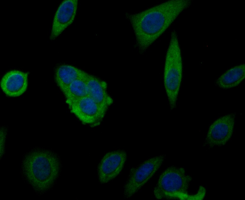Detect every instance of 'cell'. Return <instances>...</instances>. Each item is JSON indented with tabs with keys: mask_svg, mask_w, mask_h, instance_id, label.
Here are the masks:
<instances>
[{
	"mask_svg": "<svg viewBox=\"0 0 245 200\" xmlns=\"http://www.w3.org/2000/svg\"><path fill=\"white\" fill-rule=\"evenodd\" d=\"M235 114L226 115L214 121L210 126L205 143L210 147L224 145L231 138L233 133Z\"/></svg>",
	"mask_w": 245,
	"mask_h": 200,
	"instance_id": "52a82bcc",
	"label": "cell"
},
{
	"mask_svg": "<svg viewBox=\"0 0 245 200\" xmlns=\"http://www.w3.org/2000/svg\"><path fill=\"white\" fill-rule=\"evenodd\" d=\"M166 158V155H160L132 167L124 186V197L130 198L138 191L155 173Z\"/></svg>",
	"mask_w": 245,
	"mask_h": 200,
	"instance_id": "5b68a950",
	"label": "cell"
},
{
	"mask_svg": "<svg viewBox=\"0 0 245 200\" xmlns=\"http://www.w3.org/2000/svg\"><path fill=\"white\" fill-rule=\"evenodd\" d=\"M6 132L4 128H3L1 129L0 130V138H1V151L3 152L4 148V141L6 136Z\"/></svg>",
	"mask_w": 245,
	"mask_h": 200,
	"instance_id": "9a60e30c",
	"label": "cell"
},
{
	"mask_svg": "<svg viewBox=\"0 0 245 200\" xmlns=\"http://www.w3.org/2000/svg\"><path fill=\"white\" fill-rule=\"evenodd\" d=\"M192 178L182 168L171 166L160 175L154 189V194L158 199L202 200L205 190L200 187L196 194L190 195L188 190Z\"/></svg>",
	"mask_w": 245,
	"mask_h": 200,
	"instance_id": "3957f363",
	"label": "cell"
},
{
	"mask_svg": "<svg viewBox=\"0 0 245 200\" xmlns=\"http://www.w3.org/2000/svg\"><path fill=\"white\" fill-rule=\"evenodd\" d=\"M67 104L71 112L82 123L90 127L99 125L106 113L88 96Z\"/></svg>",
	"mask_w": 245,
	"mask_h": 200,
	"instance_id": "8992f818",
	"label": "cell"
},
{
	"mask_svg": "<svg viewBox=\"0 0 245 200\" xmlns=\"http://www.w3.org/2000/svg\"><path fill=\"white\" fill-rule=\"evenodd\" d=\"M183 65L177 34L171 33L167 51L164 72V85L171 110L176 107L181 82Z\"/></svg>",
	"mask_w": 245,
	"mask_h": 200,
	"instance_id": "277c9868",
	"label": "cell"
},
{
	"mask_svg": "<svg viewBox=\"0 0 245 200\" xmlns=\"http://www.w3.org/2000/svg\"><path fill=\"white\" fill-rule=\"evenodd\" d=\"M26 179L34 189L44 192L49 189L58 178L61 167L58 157L46 150H35L28 154L22 163Z\"/></svg>",
	"mask_w": 245,
	"mask_h": 200,
	"instance_id": "7a4b0ae2",
	"label": "cell"
},
{
	"mask_svg": "<svg viewBox=\"0 0 245 200\" xmlns=\"http://www.w3.org/2000/svg\"><path fill=\"white\" fill-rule=\"evenodd\" d=\"M85 80L88 96L106 112L113 102L112 99L108 93L106 83L96 76L88 73Z\"/></svg>",
	"mask_w": 245,
	"mask_h": 200,
	"instance_id": "8fae6325",
	"label": "cell"
},
{
	"mask_svg": "<svg viewBox=\"0 0 245 200\" xmlns=\"http://www.w3.org/2000/svg\"><path fill=\"white\" fill-rule=\"evenodd\" d=\"M245 78V65L233 67L221 75L216 83L220 87L229 89L238 85Z\"/></svg>",
	"mask_w": 245,
	"mask_h": 200,
	"instance_id": "4fadbf2b",
	"label": "cell"
},
{
	"mask_svg": "<svg viewBox=\"0 0 245 200\" xmlns=\"http://www.w3.org/2000/svg\"><path fill=\"white\" fill-rule=\"evenodd\" d=\"M126 157V152L124 150L114 151L106 154L98 167L100 182L106 183L116 177L122 169Z\"/></svg>",
	"mask_w": 245,
	"mask_h": 200,
	"instance_id": "ba28073f",
	"label": "cell"
},
{
	"mask_svg": "<svg viewBox=\"0 0 245 200\" xmlns=\"http://www.w3.org/2000/svg\"><path fill=\"white\" fill-rule=\"evenodd\" d=\"M28 73L13 70L6 73L0 82L1 88L7 95L12 97L20 96L27 90Z\"/></svg>",
	"mask_w": 245,
	"mask_h": 200,
	"instance_id": "30bf717a",
	"label": "cell"
},
{
	"mask_svg": "<svg viewBox=\"0 0 245 200\" xmlns=\"http://www.w3.org/2000/svg\"><path fill=\"white\" fill-rule=\"evenodd\" d=\"M191 4L190 0H171L137 13L127 14L139 53L145 52Z\"/></svg>",
	"mask_w": 245,
	"mask_h": 200,
	"instance_id": "6da1fadb",
	"label": "cell"
},
{
	"mask_svg": "<svg viewBox=\"0 0 245 200\" xmlns=\"http://www.w3.org/2000/svg\"><path fill=\"white\" fill-rule=\"evenodd\" d=\"M86 75L72 82L62 91L65 96L67 104L88 96L87 87L85 80Z\"/></svg>",
	"mask_w": 245,
	"mask_h": 200,
	"instance_id": "5bb4252c",
	"label": "cell"
},
{
	"mask_svg": "<svg viewBox=\"0 0 245 200\" xmlns=\"http://www.w3.org/2000/svg\"><path fill=\"white\" fill-rule=\"evenodd\" d=\"M87 73L74 66L62 65L56 69L55 79L57 85L62 91L72 82L85 76Z\"/></svg>",
	"mask_w": 245,
	"mask_h": 200,
	"instance_id": "7c38bea8",
	"label": "cell"
},
{
	"mask_svg": "<svg viewBox=\"0 0 245 200\" xmlns=\"http://www.w3.org/2000/svg\"><path fill=\"white\" fill-rule=\"evenodd\" d=\"M77 0H66L59 6L54 17L50 39L53 40L73 22L77 13Z\"/></svg>",
	"mask_w": 245,
	"mask_h": 200,
	"instance_id": "9c48e42d",
	"label": "cell"
}]
</instances>
